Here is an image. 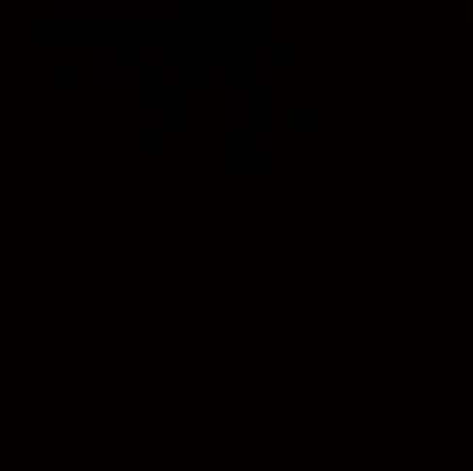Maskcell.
Instances as JSON below:
<instances>
[{
  "label": "cell",
  "instance_id": "8992f818",
  "mask_svg": "<svg viewBox=\"0 0 473 471\" xmlns=\"http://www.w3.org/2000/svg\"><path fill=\"white\" fill-rule=\"evenodd\" d=\"M139 118H142V131L147 134H161L166 125V112L161 106H144Z\"/></svg>",
  "mask_w": 473,
  "mask_h": 471
},
{
  "label": "cell",
  "instance_id": "3957f363",
  "mask_svg": "<svg viewBox=\"0 0 473 471\" xmlns=\"http://www.w3.org/2000/svg\"><path fill=\"white\" fill-rule=\"evenodd\" d=\"M161 84L169 90H182L188 84V68L182 63H166L163 74H161Z\"/></svg>",
  "mask_w": 473,
  "mask_h": 471
},
{
  "label": "cell",
  "instance_id": "6da1fadb",
  "mask_svg": "<svg viewBox=\"0 0 473 471\" xmlns=\"http://www.w3.org/2000/svg\"><path fill=\"white\" fill-rule=\"evenodd\" d=\"M253 120V98L247 84H234L226 96V125L228 131H250Z\"/></svg>",
  "mask_w": 473,
  "mask_h": 471
},
{
  "label": "cell",
  "instance_id": "52a82bcc",
  "mask_svg": "<svg viewBox=\"0 0 473 471\" xmlns=\"http://www.w3.org/2000/svg\"><path fill=\"white\" fill-rule=\"evenodd\" d=\"M163 57H166V47L161 41H144L139 47L142 66H163Z\"/></svg>",
  "mask_w": 473,
  "mask_h": 471
},
{
  "label": "cell",
  "instance_id": "7a4b0ae2",
  "mask_svg": "<svg viewBox=\"0 0 473 471\" xmlns=\"http://www.w3.org/2000/svg\"><path fill=\"white\" fill-rule=\"evenodd\" d=\"M272 68H275V55L272 44H250L247 49V87H259L267 90L272 87Z\"/></svg>",
  "mask_w": 473,
  "mask_h": 471
},
{
  "label": "cell",
  "instance_id": "277c9868",
  "mask_svg": "<svg viewBox=\"0 0 473 471\" xmlns=\"http://www.w3.org/2000/svg\"><path fill=\"white\" fill-rule=\"evenodd\" d=\"M272 142H275V136L269 128H253L247 134V150L253 155H269L272 152Z\"/></svg>",
  "mask_w": 473,
  "mask_h": 471
},
{
  "label": "cell",
  "instance_id": "5b68a950",
  "mask_svg": "<svg viewBox=\"0 0 473 471\" xmlns=\"http://www.w3.org/2000/svg\"><path fill=\"white\" fill-rule=\"evenodd\" d=\"M204 84L207 87H231V68L226 63H212L204 68Z\"/></svg>",
  "mask_w": 473,
  "mask_h": 471
}]
</instances>
